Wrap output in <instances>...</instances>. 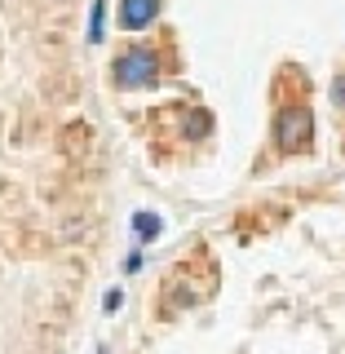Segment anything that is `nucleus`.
<instances>
[{
  "mask_svg": "<svg viewBox=\"0 0 345 354\" xmlns=\"http://www.w3.org/2000/svg\"><path fill=\"white\" fill-rule=\"evenodd\" d=\"M102 27H106V5H102V0H97V5H93V14H88V40H102Z\"/></svg>",
  "mask_w": 345,
  "mask_h": 354,
  "instance_id": "39448f33",
  "label": "nucleus"
},
{
  "mask_svg": "<svg viewBox=\"0 0 345 354\" xmlns=\"http://www.w3.org/2000/svg\"><path fill=\"white\" fill-rule=\"evenodd\" d=\"M208 129V115H204V111H195V120H191V124H186V133H191V138H199V133H204Z\"/></svg>",
  "mask_w": 345,
  "mask_h": 354,
  "instance_id": "423d86ee",
  "label": "nucleus"
},
{
  "mask_svg": "<svg viewBox=\"0 0 345 354\" xmlns=\"http://www.w3.org/2000/svg\"><path fill=\"white\" fill-rule=\"evenodd\" d=\"M124 270H129V274H138V270H142V252H133V257L124 261Z\"/></svg>",
  "mask_w": 345,
  "mask_h": 354,
  "instance_id": "6e6552de",
  "label": "nucleus"
},
{
  "mask_svg": "<svg viewBox=\"0 0 345 354\" xmlns=\"http://www.w3.org/2000/svg\"><path fill=\"white\" fill-rule=\"evenodd\" d=\"M97 354H111V350H97Z\"/></svg>",
  "mask_w": 345,
  "mask_h": 354,
  "instance_id": "9d476101",
  "label": "nucleus"
},
{
  "mask_svg": "<svg viewBox=\"0 0 345 354\" xmlns=\"http://www.w3.org/2000/svg\"><path fill=\"white\" fill-rule=\"evenodd\" d=\"M133 230H138L142 239H160V217H155V213H138V217H133Z\"/></svg>",
  "mask_w": 345,
  "mask_h": 354,
  "instance_id": "20e7f679",
  "label": "nucleus"
},
{
  "mask_svg": "<svg viewBox=\"0 0 345 354\" xmlns=\"http://www.w3.org/2000/svg\"><path fill=\"white\" fill-rule=\"evenodd\" d=\"M160 75V58H155L151 44H138V49L120 53L115 58V84L120 88H138V84H151Z\"/></svg>",
  "mask_w": 345,
  "mask_h": 354,
  "instance_id": "f03ea898",
  "label": "nucleus"
},
{
  "mask_svg": "<svg viewBox=\"0 0 345 354\" xmlns=\"http://www.w3.org/2000/svg\"><path fill=\"white\" fill-rule=\"evenodd\" d=\"M120 306H124V292H120V288H115V292H111V297H106V310H111V315H115V310H120Z\"/></svg>",
  "mask_w": 345,
  "mask_h": 354,
  "instance_id": "0eeeda50",
  "label": "nucleus"
},
{
  "mask_svg": "<svg viewBox=\"0 0 345 354\" xmlns=\"http://www.w3.org/2000/svg\"><path fill=\"white\" fill-rule=\"evenodd\" d=\"M337 106H345V80L337 84Z\"/></svg>",
  "mask_w": 345,
  "mask_h": 354,
  "instance_id": "1a4fd4ad",
  "label": "nucleus"
},
{
  "mask_svg": "<svg viewBox=\"0 0 345 354\" xmlns=\"http://www.w3.org/2000/svg\"><path fill=\"white\" fill-rule=\"evenodd\" d=\"M155 14H160V0H124V5H120V27L142 31V27L155 22Z\"/></svg>",
  "mask_w": 345,
  "mask_h": 354,
  "instance_id": "7ed1b4c3",
  "label": "nucleus"
},
{
  "mask_svg": "<svg viewBox=\"0 0 345 354\" xmlns=\"http://www.w3.org/2000/svg\"><path fill=\"white\" fill-rule=\"evenodd\" d=\"M315 142V115L306 106H288L274 120V147L279 151H306Z\"/></svg>",
  "mask_w": 345,
  "mask_h": 354,
  "instance_id": "f257e3e1",
  "label": "nucleus"
}]
</instances>
